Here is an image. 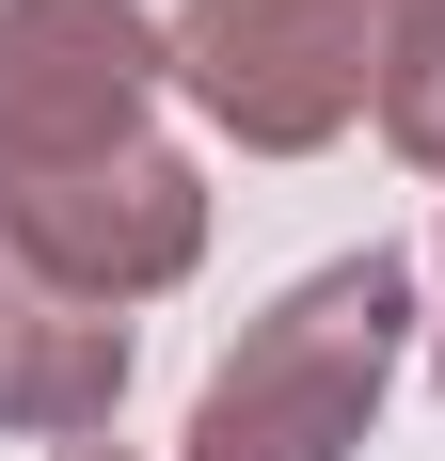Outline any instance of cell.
Masks as SVG:
<instances>
[{"instance_id": "3", "label": "cell", "mask_w": 445, "mask_h": 461, "mask_svg": "<svg viewBox=\"0 0 445 461\" xmlns=\"http://www.w3.org/2000/svg\"><path fill=\"white\" fill-rule=\"evenodd\" d=\"M159 80L128 0H0V191L128 159V95Z\"/></svg>"}, {"instance_id": "5", "label": "cell", "mask_w": 445, "mask_h": 461, "mask_svg": "<svg viewBox=\"0 0 445 461\" xmlns=\"http://www.w3.org/2000/svg\"><path fill=\"white\" fill-rule=\"evenodd\" d=\"M80 461H95V446H80Z\"/></svg>"}, {"instance_id": "2", "label": "cell", "mask_w": 445, "mask_h": 461, "mask_svg": "<svg viewBox=\"0 0 445 461\" xmlns=\"http://www.w3.org/2000/svg\"><path fill=\"white\" fill-rule=\"evenodd\" d=\"M382 366H398V255H350L286 319L239 334V366L207 382L191 461H334L366 429V398H382Z\"/></svg>"}, {"instance_id": "4", "label": "cell", "mask_w": 445, "mask_h": 461, "mask_svg": "<svg viewBox=\"0 0 445 461\" xmlns=\"http://www.w3.org/2000/svg\"><path fill=\"white\" fill-rule=\"evenodd\" d=\"M0 223H16V255H48L64 286H159L191 255V176L128 143V159H80V176L0 191Z\"/></svg>"}, {"instance_id": "1", "label": "cell", "mask_w": 445, "mask_h": 461, "mask_svg": "<svg viewBox=\"0 0 445 461\" xmlns=\"http://www.w3.org/2000/svg\"><path fill=\"white\" fill-rule=\"evenodd\" d=\"M445 32V0H191V95L255 143H318L366 95H398V64Z\"/></svg>"}]
</instances>
